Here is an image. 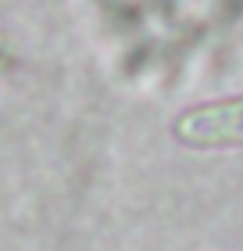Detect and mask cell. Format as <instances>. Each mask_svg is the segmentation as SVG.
<instances>
[{"label":"cell","instance_id":"cell-1","mask_svg":"<svg viewBox=\"0 0 243 251\" xmlns=\"http://www.w3.org/2000/svg\"><path fill=\"white\" fill-rule=\"evenodd\" d=\"M172 136L193 151H225L243 147V94L204 100L186 111H179L172 122Z\"/></svg>","mask_w":243,"mask_h":251}]
</instances>
